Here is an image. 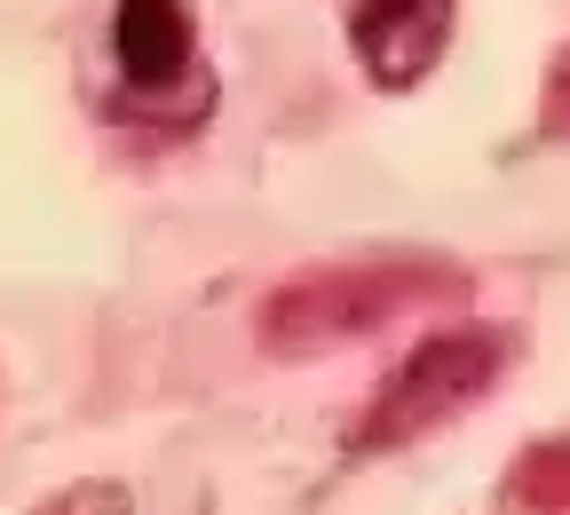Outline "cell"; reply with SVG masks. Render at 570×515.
<instances>
[{
    "label": "cell",
    "instance_id": "6da1fadb",
    "mask_svg": "<svg viewBox=\"0 0 570 515\" xmlns=\"http://www.w3.org/2000/svg\"><path fill=\"white\" fill-rule=\"evenodd\" d=\"M508 333L499 325H452V333H428L396 373H389V389L373 397V412H365V428H356V453H396V445H412V436H428L436 420H452L460 405H475L483 389H491V373L508 365Z\"/></svg>",
    "mask_w": 570,
    "mask_h": 515
},
{
    "label": "cell",
    "instance_id": "7a4b0ae2",
    "mask_svg": "<svg viewBox=\"0 0 570 515\" xmlns=\"http://www.w3.org/2000/svg\"><path fill=\"white\" fill-rule=\"evenodd\" d=\"M348 48L373 88H420L452 48V0H356Z\"/></svg>",
    "mask_w": 570,
    "mask_h": 515
},
{
    "label": "cell",
    "instance_id": "3957f363",
    "mask_svg": "<svg viewBox=\"0 0 570 515\" xmlns=\"http://www.w3.org/2000/svg\"><path fill=\"white\" fill-rule=\"evenodd\" d=\"M198 25L190 0H111V64L127 71L135 88H167L190 71Z\"/></svg>",
    "mask_w": 570,
    "mask_h": 515
},
{
    "label": "cell",
    "instance_id": "277c9868",
    "mask_svg": "<svg viewBox=\"0 0 570 515\" xmlns=\"http://www.w3.org/2000/svg\"><path fill=\"white\" fill-rule=\"evenodd\" d=\"M32 515H135V499H127V484L88 476V484H63L56 499H40Z\"/></svg>",
    "mask_w": 570,
    "mask_h": 515
}]
</instances>
